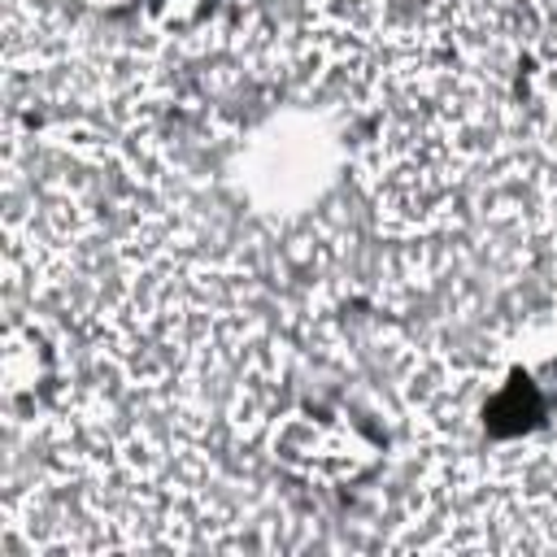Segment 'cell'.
I'll return each mask as SVG.
<instances>
[{
  "mask_svg": "<svg viewBox=\"0 0 557 557\" xmlns=\"http://www.w3.org/2000/svg\"><path fill=\"white\" fill-rule=\"evenodd\" d=\"M535 418H540V396H535V387H531V379H527V374H522V379H513L505 392H496V396H492V405H487V426H492L496 435L527 431Z\"/></svg>",
  "mask_w": 557,
  "mask_h": 557,
  "instance_id": "3",
  "label": "cell"
},
{
  "mask_svg": "<svg viewBox=\"0 0 557 557\" xmlns=\"http://www.w3.org/2000/svg\"><path fill=\"white\" fill-rule=\"evenodd\" d=\"M48 383V348L35 331H9L4 339V392L9 400L35 396V387Z\"/></svg>",
  "mask_w": 557,
  "mask_h": 557,
  "instance_id": "2",
  "label": "cell"
},
{
  "mask_svg": "<svg viewBox=\"0 0 557 557\" xmlns=\"http://www.w3.org/2000/svg\"><path fill=\"white\" fill-rule=\"evenodd\" d=\"M200 4H209V0H200ZM157 13H161L170 26H191V22L200 17V9H196L191 0H157Z\"/></svg>",
  "mask_w": 557,
  "mask_h": 557,
  "instance_id": "5",
  "label": "cell"
},
{
  "mask_svg": "<svg viewBox=\"0 0 557 557\" xmlns=\"http://www.w3.org/2000/svg\"><path fill=\"white\" fill-rule=\"evenodd\" d=\"M522 96L531 100V109H540L548 122H557V48L535 52L522 65Z\"/></svg>",
  "mask_w": 557,
  "mask_h": 557,
  "instance_id": "4",
  "label": "cell"
},
{
  "mask_svg": "<svg viewBox=\"0 0 557 557\" xmlns=\"http://www.w3.org/2000/svg\"><path fill=\"white\" fill-rule=\"evenodd\" d=\"M274 453L292 470L318 479H357L379 461L374 440H366L344 413H326V409L292 413L274 435Z\"/></svg>",
  "mask_w": 557,
  "mask_h": 557,
  "instance_id": "1",
  "label": "cell"
}]
</instances>
